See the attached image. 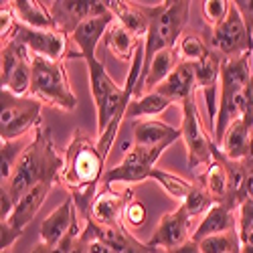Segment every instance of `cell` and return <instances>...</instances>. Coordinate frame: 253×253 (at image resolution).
Instances as JSON below:
<instances>
[{
    "label": "cell",
    "mask_w": 253,
    "mask_h": 253,
    "mask_svg": "<svg viewBox=\"0 0 253 253\" xmlns=\"http://www.w3.org/2000/svg\"><path fill=\"white\" fill-rule=\"evenodd\" d=\"M132 199H134V193L130 188H126L122 193L112 191V188H103V191L97 193V197L91 205L89 217L101 227H122L126 205Z\"/></svg>",
    "instance_id": "e0dca14e"
},
{
    "label": "cell",
    "mask_w": 253,
    "mask_h": 253,
    "mask_svg": "<svg viewBox=\"0 0 253 253\" xmlns=\"http://www.w3.org/2000/svg\"><path fill=\"white\" fill-rule=\"evenodd\" d=\"M114 20H116L114 14L93 16V18H87L85 23H81V25L73 31L71 39H73V43L77 45L79 57H81L83 61L95 57V51H97L99 41L105 37V33H108V29L112 27Z\"/></svg>",
    "instance_id": "d6986e66"
},
{
    "label": "cell",
    "mask_w": 253,
    "mask_h": 253,
    "mask_svg": "<svg viewBox=\"0 0 253 253\" xmlns=\"http://www.w3.org/2000/svg\"><path fill=\"white\" fill-rule=\"evenodd\" d=\"M23 152L25 148L20 146V140H8L0 144V178H2V184L12 178L16 162L20 160Z\"/></svg>",
    "instance_id": "1f68e13d"
},
{
    "label": "cell",
    "mask_w": 253,
    "mask_h": 253,
    "mask_svg": "<svg viewBox=\"0 0 253 253\" xmlns=\"http://www.w3.org/2000/svg\"><path fill=\"white\" fill-rule=\"evenodd\" d=\"M201 253H241V239L237 231L211 235L199 241Z\"/></svg>",
    "instance_id": "4dcf8cb0"
},
{
    "label": "cell",
    "mask_w": 253,
    "mask_h": 253,
    "mask_svg": "<svg viewBox=\"0 0 253 253\" xmlns=\"http://www.w3.org/2000/svg\"><path fill=\"white\" fill-rule=\"evenodd\" d=\"M29 95L43 105L59 108L63 112H73L77 108V97L69 87L63 61H49L33 55V81Z\"/></svg>",
    "instance_id": "8992f818"
},
{
    "label": "cell",
    "mask_w": 253,
    "mask_h": 253,
    "mask_svg": "<svg viewBox=\"0 0 253 253\" xmlns=\"http://www.w3.org/2000/svg\"><path fill=\"white\" fill-rule=\"evenodd\" d=\"M31 253H55V247H49V245H45V243H37Z\"/></svg>",
    "instance_id": "b9f144b4"
},
{
    "label": "cell",
    "mask_w": 253,
    "mask_h": 253,
    "mask_svg": "<svg viewBox=\"0 0 253 253\" xmlns=\"http://www.w3.org/2000/svg\"><path fill=\"white\" fill-rule=\"evenodd\" d=\"M188 0H168L156 6H144V12L150 20L148 35L144 39V69L154 59L156 53L164 49H176L182 31L191 14Z\"/></svg>",
    "instance_id": "3957f363"
},
{
    "label": "cell",
    "mask_w": 253,
    "mask_h": 253,
    "mask_svg": "<svg viewBox=\"0 0 253 253\" xmlns=\"http://www.w3.org/2000/svg\"><path fill=\"white\" fill-rule=\"evenodd\" d=\"M8 4L18 20V25L41 29V31H57L45 2H37V0H10Z\"/></svg>",
    "instance_id": "d4e9b609"
},
{
    "label": "cell",
    "mask_w": 253,
    "mask_h": 253,
    "mask_svg": "<svg viewBox=\"0 0 253 253\" xmlns=\"http://www.w3.org/2000/svg\"><path fill=\"white\" fill-rule=\"evenodd\" d=\"M235 6L239 8V12H241V16L245 20V25L253 33V0H235Z\"/></svg>",
    "instance_id": "f35d334b"
},
{
    "label": "cell",
    "mask_w": 253,
    "mask_h": 253,
    "mask_svg": "<svg viewBox=\"0 0 253 253\" xmlns=\"http://www.w3.org/2000/svg\"><path fill=\"white\" fill-rule=\"evenodd\" d=\"M0 140H20L31 130L35 132L41 126V110L43 103L39 99L25 95L18 97L8 91H0Z\"/></svg>",
    "instance_id": "52a82bcc"
},
{
    "label": "cell",
    "mask_w": 253,
    "mask_h": 253,
    "mask_svg": "<svg viewBox=\"0 0 253 253\" xmlns=\"http://www.w3.org/2000/svg\"><path fill=\"white\" fill-rule=\"evenodd\" d=\"M16 27H18V20H16L10 4L2 2V6H0V37H2V45L8 43V41L14 37Z\"/></svg>",
    "instance_id": "74e56055"
},
{
    "label": "cell",
    "mask_w": 253,
    "mask_h": 253,
    "mask_svg": "<svg viewBox=\"0 0 253 253\" xmlns=\"http://www.w3.org/2000/svg\"><path fill=\"white\" fill-rule=\"evenodd\" d=\"M142 41L144 39H136L128 29L122 27L118 20H114L112 27L108 29V33H105V37H103V43H105V47H108V51L116 59L128 61V63H132L134 53H136V49H138V45L142 43Z\"/></svg>",
    "instance_id": "4316f807"
},
{
    "label": "cell",
    "mask_w": 253,
    "mask_h": 253,
    "mask_svg": "<svg viewBox=\"0 0 253 253\" xmlns=\"http://www.w3.org/2000/svg\"><path fill=\"white\" fill-rule=\"evenodd\" d=\"M51 188H53L51 184H37L14 205L8 219H4L2 225H0V247H2V253H10L14 241L25 233V229L33 223L39 209L43 207Z\"/></svg>",
    "instance_id": "8fae6325"
},
{
    "label": "cell",
    "mask_w": 253,
    "mask_h": 253,
    "mask_svg": "<svg viewBox=\"0 0 253 253\" xmlns=\"http://www.w3.org/2000/svg\"><path fill=\"white\" fill-rule=\"evenodd\" d=\"M146 219H148V209H146V205L142 201H138L136 197L126 205V211H124V221L128 227L132 229H138L146 223Z\"/></svg>",
    "instance_id": "8d00e7d4"
},
{
    "label": "cell",
    "mask_w": 253,
    "mask_h": 253,
    "mask_svg": "<svg viewBox=\"0 0 253 253\" xmlns=\"http://www.w3.org/2000/svg\"><path fill=\"white\" fill-rule=\"evenodd\" d=\"M110 2V10L116 16V20L128 29L136 39H146L150 29V20L144 12V6L140 4H132V2H124V0H108Z\"/></svg>",
    "instance_id": "484cf974"
},
{
    "label": "cell",
    "mask_w": 253,
    "mask_h": 253,
    "mask_svg": "<svg viewBox=\"0 0 253 253\" xmlns=\"http://www.w3.org/2000/svg\"><path fill=\"white\" fill-rule=\"evenodd\" d=\"M201 4H203V16L207 20V25L213 29L219 27L227 18L229 6H231V2H227V0H205Z\"/></svg>",
    "instance_id": "d590c367"
},
{
    "label": "cell",
    "mask_w": 253,
    "mask_h": 253,
    "mask_svg": "<svg viewBox=\"0 0 253 253\" xmlns=\"http://www.w3.org/2000/svg\"><path fill=\"white\" fill-rule=\"evenodd\" d=\"M61 170H63V154H59L55 148L51 130L41 124L33 132V140L25 146L20 160L16 162L12 178L0 188L6 191L16 205L20 197H25L37 184L55 186L61 180Z\"/></svg>",
    "instance_id": "7a4b0ae2"
},
{
    "label": "cell",
    "mask_w": 253,
    "mask_h": 253,
    "mask_svg": "<svg viewBox=\"0 0 253 253\" xmlns=\"http://www.w3.org/2000/svg\"><path fill=\"white\" fill-rule=\"evenodd\" d=\"M191 221L193 217L188 215V211L178 205L170 213H164L154 229L152 237L146 241L154 249H164L170 251L174 247L184 245L186 241L193 239V231H191Z\"/></svg>",
    "instance_id": "5bb4252c"
},
{
    "label": "cell",
    "mask_w": 253,
    "mask_h": 253,
    "mask_svg": "<svg viewBox=\"0 0 253 253\" xmlns=\"http://www.w3.org/2000/svg\"><path fill=\"white\" fill-rule=\"evenodd\" d=\"M237 233L241 245H253V201H243L237 209Z\"/></svg>",
    "instance_id": "e575fe53"
},
{
    "label": "cell",
    "mask_w": 253,
    "mask_h": 253,
    "mask_svg": "<svg viewBox=\"0 0 253 253\" xmlns=\"http://www.w3.org/2000/svg\"><path fill=\"white\" fill-rule=\"evenodd\" d=\"M77 215H79V211H77L75 201L71 197H67L51 215H47L43 219V223H41L39 243H45L49 247H57L75 227H79Z\"/></svg>",
    "instance_id": "2e32d148"
},
{
    "label": "cell",
    "mask_w": 253,
    "mask_h": 253,
    "mask_svg": "<svg viewBox=\"0 0 253 253\" xmlns=\"http://www.w3.org/2000/svg\"><path fill=\"white\" fill-rule=\"evenodd\" d=\"M150 178L162 188V191L168 195V197H172L176 201H180V205L188 199V195L193 193V188H195V182L191 180H186L182 176H176L172 172H166V170H160V168H154Z\"/></svg>",
    "instance_id": "f546056e"
},
{
    "label": "cell",
    "mask_w": 253,
    "mask_h": 253,
    "mask_svg": "<svg viewBox=\"0 0 253 253\" xmlns=\"http://www.w3.org/2000/svg\"><path fill=\"white\" fill-rule=\"evenodd\" d=\"M154 168L144 166V164H136V162H128L122 160L118 166H112L110 170H105L103 174V188H112V184H140L144 180H148Z\"/></svg>",
    "instance_id": "83f0119b"
},
{
    "label": "cell",
    "mask_w": 253,
    "mask_h": 253,
    "mask_svg": "<svg viewBox=\"0 0 253 253\" xmlns=\"http://www.w3.org/2000/svg\"><path fill=\"white\" fill-rule=\"evenodd\" d=\"M166 253H201V249H199V243H195V241L191 239V241H186L184 245L174 247V249L166 251Z\"/></svg>",
    "instance_id": "60d3db41"
},
{
    "label": "cell",
    "mask_w": 253,
    "mask_h": 253,
    "mask_svg": "<svg viewBox=\"0 0 253 253\" xmlns=\"http://www.w3.org/2000/svg\"><path fill=\"white\" fill-rule=\"evenodd\" d=\"M215 205V201H213V197L209 195V191L207 188L199 182V184H195V188H193V193L188 195V199L182 203V207L188 211V215H191L193 219L197 217V215H205L207 211Z\"/></svg>",
    "instance_id": "836d02e7"
},
{
    "label": "cell",
    "mask_w": 253,
    "mask_h": 253,
    "mask_svg": "<svg viewBox=\"0 0 253 253\" xmlns=\"http://www.w3.org/2000/svg\"><path fill=\"white\" fill-rule=\"evenodd\" d=\"M182 110V142L186 148V158H188V168L193 172H197L199 168H205L213 162V150H215V142L201 120L199 114V105H197V95L188 97L180 103Z\"/></svg>",
    "instance_id": "ba28073f"
},
{
    "label": "cell",
    "mask_w": 253,
    "mask_h": 253,
    "mask_svg": "<svg viewBox=\"0 0 253 253\" xmlns=\"http://www.w3.org/2000/svg\"><path fill=\"white\" fill-rule=\"evenodd\" d=\"M199 182L207 188L215 203H227V199H229V170H227L225 156L221 154L217 146L213 150V162L199 174Z\"/></svg>",
    "instance_id": "7402d4cb"
},
{
    "label": "cell",
    "mask_w": 253,
    "mask_h": 253,
    "mask_svg": "<svg viewBox=\"0 0 253 253\" xmlns=\"http://www.w3.org/2000/svg\"><path fill=\"white\" fill-rule=\"evenodd\" d=\"M12 39L23 43L31 55L45 57L49 61H63L67 55V35L59 31H41L18 25Z\"/></svg>",
    "instance_id": "9a60e30c"
},
{
    "label": "cell",
    "mask_w": 253,
    "mask_h": 253,
    "mask_svg": "<svg viewBox=\"0 0 253 253\" xmlns=\"http://www.w3.org/2000/svg\"><path fill=\"white\" fill-rule=\"evenodd\" d=\"M85 65L89 75L91 97L97 112V134H101L118 114H126L130 101L134 99V89L116 83L105 69L103 61H99L97 57L85 59Z\"/></svg>",
    "instance_id": "5b68a950"
},
{
    "label": "cell",
    "mask_w": 253,
    "mask_h": 253,
    "mask_svg": "<svg viewBox=\"0 0 253 253\" xmlns=\"http://www.w3.org/2000/svg\"><path fill=\"white\" fill-rule=\"evenodd\" d=\"M253 77V55L239 59H223L221 67V91H219V112L215 120L213 142L221 146L227 128L239 118V101L247 83Z\"/></svg>",
    "instance_id": "277c9868"
},
{
    "label": "cell",
    "mask_w": 253,
    "mask_h": 253,
    "mask_svg": "<svg viewBox=\"0 0 253 253\" xmlns=\"http://www.w3.org/2000/svg\"><path fill=\"white\" fill-rule=\"evenodd\" d=\"M132 140L134 146H160V144H174L182 138L180 128H172L160 120H136L132 122Z\"/></svg>",
    "instance_id": "ffe728a7"
},
{
    "label": "cell",
    "mask_w": 253,
    "mask_h": 253,
    "mask_svg": "<svg viewBox=\"0 0 253 253\" xmlns=\"http://www.w3.org/2000/svg\"><path fill=\"white\" fill-rule=\"evenodd\" d=\"M103 174L105 158L97 148V142H93L81 128H77L63 152V170L59 184H63V188L75 201L81 217H89Z\"/></svg>",
    "instance_id": "6da1fadb"
},
{
    "label": "cell",
    "mask_w": 253,
    "mask_h": 253,
    "mask_svg": "<svg viewBox=\"0 0 253 253\" xmlns=\"http://www.w3.org/2000/svg\"><path fill=\"white\" fill-rule=\"evenodd\" d=\"M221 67H223V57L209 49L207 55L195 63V73H197V85L205 95V105H207V116H209V126L211 134L215 130V120L219 112V91H221Z\"/></svg>",
    "instance_id": "4fadbf2b"
},
{
    "label": "cell",
    "mask_w": 253,
    "mask_h": 253,
    "mask_svg": "<svg viewBox=\"0 0 253 253\" xmlns=\"http://www.w3.org/2000/svg\"><path fill=\"white\" fill-rule=\"evenodd\" d=\"M227 231H237V211L231 209L227 203H215L193 231V241L199 243L205 237L227 233Z\"/></svg>",
    "instance_id": "ac0fdd59"
},
{
    "label": "cell",
    "mask_w": 253,
    "mask_h": 253,
    "mask_svg": "<svg viewBox=\"0 0 253 253\" xmlns=\"http://www.w3.org/2000/svg\"><path fill=\"white\" fill-rule=\"evenodd\" d=\"M247 199L253 201V164H245V201Z\"/></svg>",
    "instance_id": "ab89813d"
},
{
    "label": "cell",
    "mask_w": 253,
    "mask_h": 253,
    "mask_svg": "<svg viewBox=\"0 0 253 253\" xmlns=\"http://www.w3.org/2000/svg\"><path fill=\"white\" fill-rule=\"evenodd\" d=\"M93 227H95V233L114 249V253H166L164 249H154L148 243H142L124 225L122 227H101L93 221Z\"/></svg>",
    "instance_id": "603a6c76"
},
{
    "label": "cell",
    "mask_w": 253,
    "mask_h": 253,
    "mask_svg": "<svg viewBox=\"0 0 253 253\" xmlns=\"http://www.w3.org/2000/svg\"><path fill=\"white\" fill-rule=\"evenodd\" d=\"M209 45L223 59H239L245 55H253V33L245 25L235 2H231L227 18L211 31Z\"/></svg>",
    "instance_id": "9c48e42d"
},
{
    "label": "cell",
    "mask_w": 253,
    "mask_h": 253,
    "mask_svg": "<svg viewBox=\"0 0 253 253\" xmlns=\"http://www.w3.org/2000/svg\"><path fill=\"white\" fill-rule=\"evenodd\" d=\"M197 73H195V63H186V61H180L176 69L168 75V79L158 85L156 89L170 97L172 101H178L182 103L184 99L188 97H195L197 95Z\"/></svg>",
    "instance_id": "44dd1931"
},
{
    "label": "cell",
    "mask_w": 253,
    "mask_h": 253,
    "mask_svg": "<svg viewBox=\"0 0 253 253\" xmlns=\"http://www.w3.org/2000/svg\"><path fill=\"white\" fill-rule=\"evenodd\" d=\"M45 6L55 23V29L69 37L87 18L112 14L108 0L103 2L101 0H53V2L47 0Z\"/></svg>",
    "instance_id": "7c38bea8"
},
{
    "label": "cell",
    "mask_w": 253,
    "mask_h": 253,
    "mask_svg": "<svg viewBox=\"0 0 253 253\" xmlns=\"http://www.w3.org/2000/svg\"><path fill=\"white\" fill-rule=\"evenodd\" d=\"M251 128H247V124L237 118L233 124L227 128L223 142L217 148L221 150V154L227 160H233V162H245L249 156V146H251Z\"/></svg>",
    "instance_id": "cb8c5ba5"
},
{
    "label": "cell",
    "mask_w": 253,
    "mask_h": 253,
    "mask_svg": "<svg viewBox=\"0 0 253 253\" xmlns=\"http://www.w3.org/2000/svg\"><path fill=\"white\" fill-rule=\"evenodd\" d=\"M172 103L174 101L170 97H166L158 89H154V91L140 95L138 99H132L128 110H126V118H132V120L134 118H148V120H152L154 116H160L162 112H166Z\"/></svg>",
    "instance_id": "f1b7e54d"
},
{
    "label": "cell",
    "mask_w": 253,
    "mask_h": 253,
    "mask_svg": "<svg viewBox=\"0 0 253 253\" xmlns=\"http://www.w3.org/2000/svg\"><path fill=\"white\" fill-rule=\"evenodd\" d=\"M0 69H2V73H0L2 91H8L18 97H25L31 93L33 55L16 39H10L8 43L2 45V51H0Z\"/></svg>",
    "instance_id": "30bf717a"
},
{
    "label": "cell",
    "mask_w": 253,
    "mask_h": 253,
    "mask_svg": "<svg viewBox=\"0 0 253 253\" xmlns=\"http://www.w3.org/2000/svg\"><path fill=\"white\" fill-rule=\"evenodd\" d=\"M211 47H207V43L203 41V37H199L197 33H188V35H182V39L178 41L176 45V55L180 61H186V63H197L201 61L207 51Z\"/></svg>",
    "instance_id": "d6a6232c"
}]
</instances>
